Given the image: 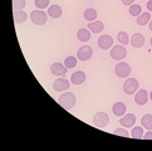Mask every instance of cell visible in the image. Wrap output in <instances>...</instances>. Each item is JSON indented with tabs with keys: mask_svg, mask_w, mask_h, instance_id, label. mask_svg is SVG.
<instances>
[{
	"mask_svg": "<svg viewBox=\"0 0 152 151\" xmlns=\"http://www.w3.org/2000/svg\"><path fill=\"white\" fill-rule=\"evenodd\" d=\"M129 42H131L132 47H134V48H141V47H143V44H145V37L141 34V33H134V34L131 37Z\"/></svg>",
	"mask_w": 152,
	"mask_h": 151,
	"instance_id": "cell-13",
	"label": "cell"
},
{
	"mask_svg": "<svg viewBox=\"0 0 152 151\" xmlns=\"http://www.w3.org/2000/svg\"><path fill=\"white\" fill-rule=\"evenodd\" d=\"M143 139H145V140H152V131L148 130L147 132L143 135Z\"/></svg>",
	"mask_w": 152,
	"mask_h": 151,
	"instance_id": "cell-30",
	"label": "cell"
},
{
	"mask_svg": "<svg viewBox=\"0 0 152 151\" xmlns=\"http://www.w3.org/2000/svg\"><path fill=\"white\" fill-rule=\"evenodd\" d=\"M150 42H151V45H152V38H151V40H150Z\"/></svg>",
	"mask_w": 152,
	"mask_h": 151,
	"instance_id": "cell-35",
	"label": "cell"
},
{
	"mask_svg": "<svg viewBox=\"0 0 152 151\" xmlns=\"http://www.w3.org/2000/svg\"><path fill=\"white\" fill-rule=\"evenodd\" d=\"M147 10L152 12V0H148L147 1Z\"/></svg>",
	"mask_w": 152,
	"mask_h": 151,
	"instance_id": "cell-32",
	"label": "cell"
},
{
	"mask_svg": "<svg viewBox=\"0 0 152 151\" xmlns=\"http://www.w3.org/2000/svg\"><path fill=\"white\" fill-rule=\"evenodd\" d=\"M30 19L35 25H44L48 21V14L43 10H33L30 13Z\"/></svg>",
	"mask_w": 152,
	"mask_h": 151,
	"instance_id": "cell-3",
	"label": "cell"
},
{
	"mask_svg": "<svg viewBox=\"0 0 152 151\" xmlns=\"http://www.w3.org/2000/svg\"><path fill=\"white\" fill-rule=\"evenodd\" d=\"M86 81V73L82 72V71H77L72 74V77H70V82L73 84H82L83 82Z\"/></svg>",
	"mask_w": 152,
	"mask_h": 151,
	"instance_id": "cell-15",
	"label": "cell"
},
{
	"mask_svg": "<svg viewBox=\"0 0 152 151\" xmlns=\"http://www.w3.org/2000/svg\"><path fill=\"white\" fill-rule=\"evenodd\" d=\"M147 101H148V93H147V91H145V89H140L137 93H136L134 96V102L137 103L138 106H143L147 103Z\"/></svg>",
	"mask_w": 152,
	"mask_h": 151,
	"instance_id": "cell-11",
	"label": "cell"
},
{
	"mask_svg": "<svg viewBox=\"0 0 152 151\" xmlns=\"http://www.w3.org/2000/svg\"><path fill=\"white\" fill-rule=\"evenodd\" d=\"M110 56L112 59H115V61H122V59H124L127 56V49L122 44L113 45L112 49L110 51Z\"/></svg>",
	"mask_w": 152,
	"mask_h": 151,
	"instance_id": "cell-2",
	"label": "cell"
},
{
	"mask_svg": "<svg viewBox=\"0 0 152 151\" xmlns=\"http://www.w3.org/2000/svg\"><path fill=\"white\" fill-rule=\"evenodd\" d=\"M117 39L119 42V44H122V45H126L129 43V37H128V34L126 33V32H119V33L117 34Z\"/></svg>",
	"mask_w": 152,
	"mask_h": 151,
	"instance_id": "cell-23",
	"label": "cell"
},
{
	"mask_svg": "<svg viewBox=\"0 0 152 151\" xmlns=\"http://www.w3.org/2000/svg\"><path fill=\"white\" fill-rule=\"evenodd\" d=\"M64 66L67 68H74L77 66V59H75V57H72V56L67 57L66 61H64Z\"/></svg>",
	"mask_w": 152,
	"mask_h": 151,
	"instance_id": "cell-26",
	"label": "cell"
},
{
	"mask_svg": "<svg viewBox=\"0 0 152 151\" xmlns=\"http://www.w3.org/2000/svg\"><path fill=\"white\" fill-rule=\"evenodd\" d=\"M75 102H77V98H75V96L72 92H64L58 98V103L66 110H72Z\"/></svg>",
	"mask_w": 152,
	"mask_h": 151,
	"instance_id": "cell-1",
	"label": "cell"
},
{
	"mask_svg": "<svg viewBox=\"0 0 152 151\" xmlns=\"http://www.w3.org/2000/svg\"><path fill=\"white\" fill-rule=\"evenodd\" d=\"M84 19L88 20L89 23H91V21H94L97 19V12L94 9H91V8L87 9L84 12Z\"/></svg>",
	"mask_w": 152,
	"mask_h": 151,
	"instance_id": "cell-22",
	"label": "cell"
},
{
	"mask_svg": "<svg viewBox=\"0 0 152 151\" xmlns=\"http://www.w3.org/2000/svg\"><path fill=\"white\" fill-rule=\"evenodd\" d=\"M131 137H133V139H142L143 137V128L141 126L133 127V130L131 132Z\"/></svg>",
	"mask_w": 152,
	"mask_h": 151,
	"instance_id": "cell-25",
	"label": "cell"
},
{
	"mask_svg": "<svg viewBox=\"0 0 152 151\" xmlns=\"http://www.w3.org/2000/svg\"><path fill=\"white\" fill-rule=\"evenodd\" d=\"M136 122V116L133 113H126L123 115L121 118H119V123L123 126V127H132Z\"/></svg>",
	"mask_w": 152,
	"mask_h": 151,
	"instance_id": "cell-10",
	"label": "cell"
},
{
	"mask_svg": "<svg viewBox=\"0 0 152 151\" xmlns=\"http://www.w3.org/2000/svg\"><path fill=\"white\" fill-rule=\"evenodd\" d=\"M112 111H113V115H116L118 117H122L123 115H126V111H127V107L123 102H116L112 107Z\"/></svg>",
	"mask_w": 152,
	"mask_h": 151,
	"instance_id": "cell-14",
	"label": "cell"
},
{
	"mask_svg": "<svg viewBox=\"0 0 152 151\" xmlns=\"http://www.w3.org/2000/svg\"><path fill=\"white\" fill-rule=\"evenodd\" d=\"M115 72L117 74V77L119 78H127L129 74H131V67L129 64L126 62H119L116 68H115Z\"/></svg>",
	"mask_w": 152,
	"mask_h": 151,
	"instance_id": "cell-5",
	"label": "cell"
},
{
	"mask_svg": "<svg viewBox=\"0 0 152 151\" xmlns=\"http://www.w3.org/2000/svg\"><path fill=\"white\" fill-rule=\"evenodd\" d=\"M113 45V39L111 35H101L98 38V47L101 48V49H111Z\"/></svg>",
	"mask_w": 152,
	"mask_h": 151,
	"instance_id": "cell-9",
	"label": "cell"
},
{
	"mask_svg": "<svg viewBox=\"0 0 152 151\" xmlns=\"http://www.w3.org/2000/svg\"><path fill=\"white\" fill-rule=\"evenodd\" d=\"M151 20V15L150 13H141V15H138L136 21H137L138 25H146Z\"/></svg>",
	"mask_w": 152,
	"mask_h": 151,
	"instance_id": "cell-20",
	"label": "cell"
},
{
	"mask_svg": "<svg viewBox=\"0 0 152 151\" xmlns=\"http://www.w3.org/2000/svg\"><path fill=\"white\" fill-rule=\"evenodd\" d=\"M113 133L118 135V136H123V137H128L129 136V133L124 130V128H116V130L113 131Z\"/></svg>",
	"mask_w": 152,
	"mask_h": 151,
	"instance_id": "cell-29",
	"label": "cell"
},
{
	"mask_svg": "<svg viewBox=\"0 0 152 151\" xmlns=\"http://www.w3.org/2000/svg\"><path fill=\"white\" fill-rule=\"evenodd\" d=\"M69 81L66 79V78H58L54 81V83H53V88L54 91H58V92H63V91H67L69 88Z\"/></svg>",
	"mask_w": 152,
	"mask_h": 151,
	"instance_id": "cell-8",
	"label": "cell"
},
{
	"mask_svg": "<svg viewBox=\"0 0 152 151\" xmlns=\"http://www.w3.org/2000/svg\"><path fill=\"white\" fill-rule=\"evenodd\" d=\"M133 1H134V0H122L123 5H127V7H131V5L133 4Z\"/></svg>",
	"mask_w": 152,
	"mask_h": 151,
	"instance_id": "cell-31",
	"label": "cell"
},
{
	"mask_svg": "<svg viewBox=\"0 0 152 151\" xmlns=\"http://www.w3.org/2000/svg\"><path fill=\"white\" fill-rule=\"evenodd\" d=\"M103 28H104V25H103L102 21H98V20L91 21V23L88 24V29L91 32H93V33H99V32L103 30Z\"/></svg>",
	"mask_w": 152,
	"mask_h": 151,
	"instance_id": "cell-19",
	"label": "cell"
},
{
	"mask_svg": "<svg viewBox=\"0 0 152 151\" xmlns=\"http://www.w3.org/2000/svg\"><path fill=\"white\" fill-rule=\"evenodd\" d=\"M25 8V0H13V10H23Z\"/></svg>",
	"mask_w": 152,
	"mask_h": 151,
	"instance_id": "cell-27",
	"label": "cell"
},
{
	"mask_svg": "<svg viewBox=\"0 0 152 151\" xmlns=\"http://www.w3.org/2000/svg\"><path fill=\"white\" fill-rule=\"evenodd\" d=\"M148 97H150V98H151V101H152V91H151V93H150V96H148Z\"/></svg>",
	"mask_w": 152,
	"mask_h": 151,
	"instance_id": "cell-34",
	"label": "cell"
},
{
	"mask_svg": "<svg viewBox=\"0 0 152 151\" xmlns=\"http://www.w3.org/2000/svg\"><path fill=\"white\" fill-rule=\"evenodd\" d=\"M67 67L66 66H63L62 63H59V62H57V63H53L52 66H50V72L54 74V76H64L67 73Z\"/></svg>",
	"mask_w": 152,
	"mask_h": 151,
	"instance_id": "cell-12",
	"label": "cell"
},
{
	"mask_svg": "<svg viewBox=\"0 0 152 151\" xmlns=\"http://www.w3.org/2000/svg\"><path fill=\"white\" fill-rule=\"evenodd\" d=\"M141 10H142V8H141V5L138 4H132L131 7H129V14L132 15V17H138V15H141Z\"/></svg>",
	"mask_w": 152,
	"mask_h": 151,
	"instance_id": "cell-24",
	"label": "cell"
},
{
	"mask_svg": "<svg viewBox=\"0 0 152 151\" xmlns=\"http://www.w3.org/2000/svg\"><path fill=\"white\" fill-rule=\"evenodd\" d=\"M62 8L59 7V5H50L49 8H48V15H49L50 18L53 19H58L62 17Z\"/></svg>",
	"mask_w": 152,
	"mask_h": 151,
	"instance_id": "cell-16",
	"label": "cell"
},
{
	"mask_svg": "<svg viewBox=\"0 0 152 151\" xmlns=\"http://www.w3.org/2000/svg\"><path fill=\"white\" fill-rule=\"evenodd\" d=\"M35 7L38 9L49 8V0H35Z\"/></svg>",
	"mask_w": 152,
	"mask_h": 151,
	"instance_id": "cell-28",
	"label": "cell"
},
{
	"mask_svg": "<svg viewBox=\"0 0 152 151\" xmlns=\"http://www.w3.org/2000/svg\"><path fill=\"white\" fill-rule=\"evenodd\" d=\"M142 126L146 128V130H152V115L151 113H147V115H145L142 117Z\"/></svg>",
	"mask_w": 152,
	"mask_h": 151,
	"instance_id": "cell-21",
	"label": "cell"
},
{
	"mask_svg": "<svg viewBox=\"0 0 152 151\" xmlns=\"http://www.w3.org/2000/svg\"><path fill=\"white\" fill-rule=\"evenodd\" d=\"M150 30H151V32H152V19H151V20H150Z\"/></svg>",
	"mask_w": 152,
	"mask_h": 151,
	"instance_id": "cell-33",
	"label": "cell"
},
{
	"mask_svg": "<svg viewBox=\"0 0 152 151\" xmlns=\"http://www.w3.org/2000/svg\"><path fill=\"white\" fill-rule=\"evenodd\" d=\"M93 123L98 128H104L110 123V117L106 112H97L93 117Z\"/></svg>",
	"mask_w": 152,
	"mask_h": 151,
	"instance_id": "cell-4",
	"label": "cell"
},
{
	"mask_svg": "<svg viewBox=\"0 0 152 151\" xmlns=\"http://www.w3.org/2000/svg\"><path fill=\"white\" fill-rule=\"evenodd\" d=\"M77 38L78 40L80 42H88L91 39V32L89 29H86V28H82L77 32Z\"/></svg>",
	"mask_w": 152,
	"mask_h": 151,
	"instance_id": "cell-17",
	"label": "cell"
},
{
	"mask_svg": "<svg viewBox=\"0 0 152 151\" xmlns=\"http://www.w3.org/2000/svg\"><path fill=\"white\" fill-rule=\"evenodd\" d=\"M92 54H93V51H92V48L88 47V45L80 47L78 49V53H77L78 59L82 61V62H86V61H88V59H91Z\"/></svg>",
	"mask_w": 152,
	"mask_h": 151,
	"instance_id": "cell-7",
	"label": "cell"
},
{
	"mask_svg": "<svg viewBox=\"0 0 152 151\" xmlns=\"http://www.w3.org/2000/svg\"><path fill=\"white\" fill-rule=\"evenodd\" d=\"M26 19H28V14H26L24 10H17V12H14V20L17 24L24 23Z\"/></svg>",
	"mask_w": 152,
	"mask_h": 151,
	"instance_id": "cell-18",
	"label": "cell"
},
{
	"mask_svg": "<svg viewBox=\"0 0 152 151\" xmlns=\"http://www.w3.org/2000/svg\"><path fill=\"white\" fill-rule=\"evenodd\" d=\"M123 91L126 95H133L138 91V81L136 78H128L123 83Z\"/></svg>",
	"mask_w": 152,
	"mask_h": 151,
	"instance_id": "cell-6",
	"label": "cell"
}]
</instances>
